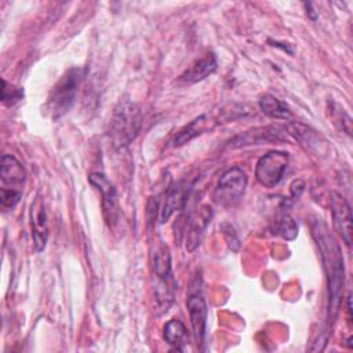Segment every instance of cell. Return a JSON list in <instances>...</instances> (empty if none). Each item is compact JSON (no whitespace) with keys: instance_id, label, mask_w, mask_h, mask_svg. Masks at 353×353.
I'll list each match as a JSON object with an SVG mask.
<instances>
[{"instance_id":"1","label":"cell","mask_w":353,"mask_h":353,"mask_svg":"<svg viewBox=\"0 0 353 353\" xmlns=\"http://www.w3.org/2000/svg\"><path fill=\"white\" fill-rule=\"evenodd\" d=\"M312 234L320 250L324 270L327 274V290H328V306L327 319L328 324H334L339 314L343 284H345V266L343 256L339 244L330 232L328 226L321 221L316 219L312 225Z\"/></svg>"},{"instance_id":"2","label":"cell","mask_w":353,"mask_h":353,"mask_svg":"<svg viewBox=\"0 0 353 353\" xmlns=\"http://www.w3.org/2000/svg\"><path fill=\"white\" fill-rule=\"evenodd\" d=\"M142 127L141 108L130 101L121 99L112 114L109 124V137L114 148L128 146L138 135Z\"/></svg>"},{"instance_id":"3","label":"cell","mask_w":353,"mask_h":353,"mask_svg":"<svg viewBox=\"0 0 353 353\" xmlns=\"http://www.w3.org/2000/svg\"><path fill=\"white\" fill-rule=\"evenodd\" d=\"M153 270H154V298L156 307L160 313H164L174 303L176 281L171 270V256L167 245L159 244L153 255Z\"/></svg>"},{"instance_id":"4","label":"cell","mask_w":353,"mask_h":353,"mask_svg":"<svg viewBox=\"0 0 353 353\" xmlns=\"http://www.w3.org/2000/svg\"><path fill=\"white\" fill-rule=\"evenodd\" d=\"M81 77L83 70H80L79 68H72L59 79V81L51 90L46 108L54 120L66 114L73 106Z\"/></svg>"},{"instance_id":"5","label":"cell","mask_w":353,"mask_h":353,"mask_svg":"<svg viewBox=\"0 0 353 353\" xmlns=\"http://www.w3.org/2000/svg\"><path fill=\"white\" fill-rule=\"evenodd\" d=\"M248 179L247 174L240 167H232L225 171L214 190V200L218 205L230 207L236 204L245 192Z\"/></svg>"},{"instance_id":"6","label":"cell","mask_w":353,"mask_h":353,"mask_svg":"<svg viewBox=\"0 0 353 353\" xmlns=\"http://www.w3.org/2000/svg\"><path fill=\"white\" fill-rule=\"evenodd\" d=\"M288 165V153L272 150L263 154L255 167L256 181L265 188H274L280 183Z\"/></svg>"},{"instance_id":"7","label":"cell","mask_w":353,"mask_h":353,"mask_svg":"<svg viewBox=\"0 0 353 353\" xmlns=\"http://www.w3.org/2000/svg\"><path fill=\"white\" fill-rule=\"evenodd\" d=\"M88 181L102 196V214L109 228H113L119 222L120 208L117 200V192L114 185L102 172H91Z\"/></svg>"},{"instance_id":"8","label":"cell","mask_w":353,"mask_h":353,"mask_svg":"<svg viewBox=\"0 0 353 353\" xmlns=\"http://www.w3.org/2000/svg\"><path fill=\"white\" fill-rule=\"evenodd\" d=\"M288 139L287 128L280 125L256 127L254 130L245 131L230 141L232 148H241L247 145H256L262 142H283Z\"/></svg>"},{"instance_id":"9","label":"cell","mask_w":353,"mask_h":353,"mask_svg":"<svg viewBox=\"0 0 353 353\" xmlns=\"http://www.w3.org/2000/svg\"><path fill=\"white\" fill-rule=\"evenodd\" d=\"M1 190L22 194L26 181V171L22 164L12 154H3L1 157Z\"/></svg>"},{"instance_id":"10","label":"cell","mask_w":353,"mask_h":353,"mask_svg":"<svg viewBox=\"0 0 353 353\" xmlns=\"http://www.w3.org/2000/svg\"><path fill=\"white\" fill-rule=\"evenodd\" d=\"M331 212L334 226L346 245L352 244V210L347 200L338 192H331Z\"/></svg>"},{"instance_id":"11","label":"cell","mask_w":353,"mask_h":353,"mask_svg":"<svg viewBox=\"0 0 353 353\" xmlns=\"http://www.w3.org/2000/svg\"><path fill=\"white\" fill-rule=\"evenodd\" d=\"M186 306L190 317L194 342L197 347H201V345L204 343L205 328H207V314H208L207 303L200 294H192L186 301Z\"/></svg>"},{"instance_id":"12","label":"cell","mask_w":353,"mask_h":353,"mask_svg":"<svg viewBox=\"0 0 353 353\" xmlns=\"http://www.w3.org/2000/svg\"><path fill=\"white\" fill-rule=\"evenodd\" d=\"M212 211L208 205H201L188 216V232H186V248L193 251L200 245L204 232L211 222Z\"/></svg>"},{"instance_id":"13","label":"cell","mask_w":353,"mask_h":353,"mask_svg":"<svg viewBox=\"0 0 353 353\" xmlns=\"http://www.w3.org/2000/svg\"><path fill=\"white\" fill-rule=\"evenodd\" d=\"M30 223H32V239L37 252H41L46 248L48 239V225L47 215L40 199H37L30 208Z\"/></svg>"},{"instance_id":"14","label":"cell","mask_w":353,"mask_h":353,"mask_svg":"<svg viewBox=\"0 0 353 353\" xmlns=\"http://www.w3.org/2000/svg\"><path fill=\"white\" fill-rule=\"evenodd\" d=\"M216 70V57L214 52H208L205 54L203 58L196 59L181 76V79L185 83L189 84H194L199 83L201 80H204L205 77H208L210 74H212Z\"/></svg>"},{"instance_id":"15","label":"cell","mask_w":353,"mask_h":353,"mask_svg":"<svg viewBox=\"0 0 353 353\" xmlns=\"http://www.w3.org/2000/svg\"><path fill=\"white\" fill-rule=\"evenodd\" d=\"M186 201H188V189L183 185V182H178L170 186L165 193V200L160 212V222L161 223L167 222L175 211L182 210L185 207Z\"/></svg>"},{"instance_id":"16","label":"cell","mask_w":353,"mask_h":353,"mask_svg":"<svg viewBox=\"0 0 353 353\" xmlns=\"http://www.w3.org/2000/svg\"><path fill=\"white\" fill-rule=\"evenodd\" d=\"M259 108L265 116L274 120H290L292 117V113L287 103L270 94H265L261 97Z\"/></svg>"},{"instance_id":"17","label":"cell","mask_w":353,"mask_h":353,"mask_svg":"<svg viewBox=\"0 0 353 353\" xmlns=\"http://www.w3.org/2000/svg\"><path fill=\"white\" fill-rule=\"evenodd\" d=\"M207 117V114H201L192 120L189 124H186L183 128H181L174 138V146H182L193 138L201 135L204 131H207L210 127Z\"/></svg>"},{"instance_id":"18","label":"cell","mask_w":353,"mask_h":353,"mask_svg":"<svg viewBox=\"0 0 353 353\" xmlns=\"http://www.w3.org/2000/svg\"><path fill=\"white\" fill-rule=\"evenodd\" d=\"M186 336H188L186 327H185V324H183L181 320L172 319V320H170V321L164 325L163 338H164V341H165L170 346H172V347L181 350V349H182L181 346L186 342Z\"/></svg>"},{"instance_id":"19","label":"cell","mask_w":353,"mask_h":353,"mask_svg":"<svg viewBox=\"0 0 353 353\" xmlns=\"http://www.w3.org/2000/svg\"><path fill=\"white\" fill-rule=\"evenodd\" d=\"M272 230L284 240H294L298 234V225L288 212H281L273 221Z\"/></svg>"},{"instance_id":"20","label":"cell","mask_w":353,"mask_h":353,"mask_svg":"<svg viewBox=\"0 0 353 353\" xmlns=\"http://www.w3.org/2000/svg\"><path fill=\"white\" fill-rule=\"evenodd\" d=\"M23 98V90L19 87H14L3 80V90H1V101L7 106H12L18 101Z\"/></svg>"},{"instance_id":"21","label":"cell","mask_w":353,"mask_h":353,"mask_svg":"<svg viewBox=\"0 0 353 353\" xmlns=\"http://www.w3.org/2000/svg\"><path fill=\"white\" fill-rule=\"evenodd\" d=\"M305 189V182L302 179H295L292 183H291V194H292V199H298L302 192Z\"/></svg>"}]
</instances>
